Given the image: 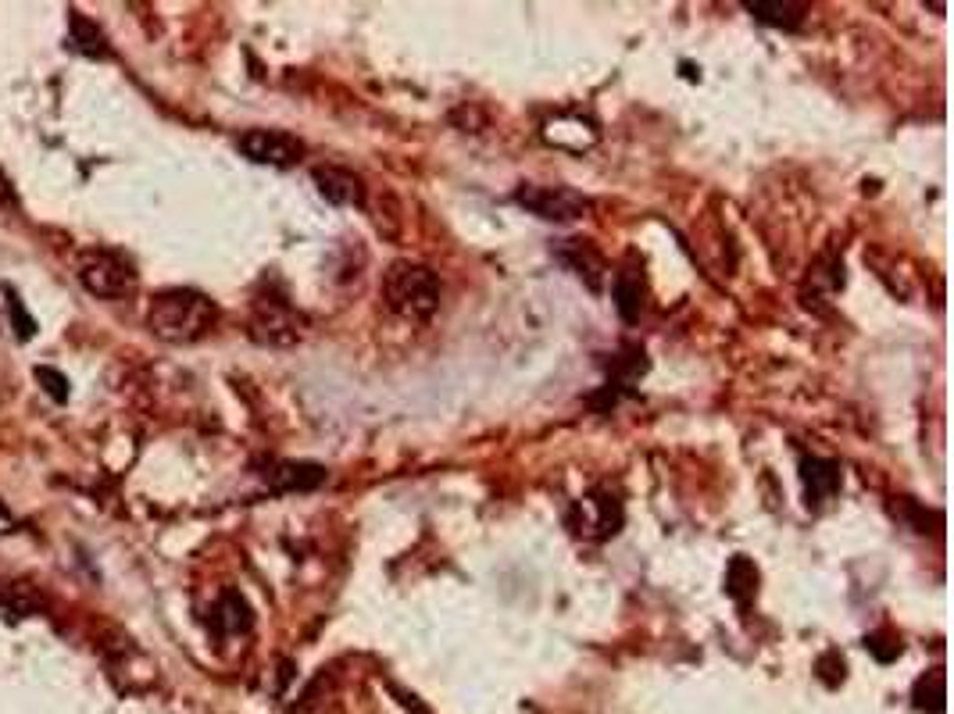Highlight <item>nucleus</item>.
<instances>
[{
	"label": "nucleus",
	"mask_w": 954,
	"mask_h": 714,
	"mask_svg": "<svg viewBox=\"0 0 954 714\" xmlns=\"http://www.w3.org/2000/svg\"><path fill=\"white\" fill-rule=\"evenodd\" d=\"M215 318V304L197 290H161L147 311L151 333L165 343H197L208 336Z\"/></svg>",
	"instance_id": "nucleus-1"
},
{
	"label": "nucleus",
	"mask_w": 954,
	"mask_h": 714,
	"mask_svg": "<svg viewBox=\"0 0 954 714\" xmlns=\"http://www.w3.org/2000/svg\"><path fill=\"white\" fill-rule=\"evenodd\" d=\"M383 297L390 311H397L401 318L426 322L440 308V283H436L433 268L415 265V261H397L383 275Z\"/></svg>",
	"instance_id": "nucleus-2"
},
{
	"label": "nucleus",
	"mask_w": 954,
	"mask_h": 714,
	"mask_svg": "<svg viewBox=\"0 0 954 714\" xmlns=\"http://www.w3.org/2000/svg\"><path fill=\"white\" fill-rule=\"evenodd\" d=\"M79 283L101 300L129 297L136 290V272L122 254L111 250H86L79 258Z\"/></svg>",
	"instance_id": "nucleus-3"
},
{
	"label": "nucleus",
	"mask_w": 954,
	"mask_h": 714,
	"mask_svg": "<svg viewBox=\"0 0 954 714\" xmlns=\"http://www.w3.org/2000/svg\"><path fill=\"white\" fill-rule=\"evenodd\" d=\"M515 204H522L526 211H533L544 222H579L590 211V197H583L572 186H522L515 193Z\"/></svg>",
	"instance_id": "nucleus-4"
},
{
	"label": "nucleus",
	"mask_w": 954,
	"mask_h": 714,
	"mask_svg": "<svg viewBox=\"0 0 954 714\" xmlns=\"http://www.w3.org/2000/svg\"><path fill=\"white\" fill-rule=\"evenodd\" d=\"M243 158L258 161V165H272V168H290L293 161H301L304 143L297 140L293 133H283V129H247V133L236 140Z\"/></svg>",
	"instance_id": "nucleus-5"
},
{
	"label": "nucleus",
	"mask_w": 954,
	"mask_h": 714,
	"mask_svg": "<svg viewBox=\"0 0 954 714\" xmlns=\"http://www.w3.org/2000/svg\"><path fill=\"white\" fill-rule=\"evenodd\" d=\"M251 329L261 343L290 347V343H297L304 336V318L290 304H283V300H258Z\"/></svg>",
	"instance_id": "nucleus-6"
},
{
	"label": "nucleus",
	"mask_w": 954,
	"mask_h": 714,
	"mask_svg": "<svg viewBox=\"0 0 954 714\" xmlns=\"http://www.w3.org/2000/svg\"><path fill=\"white\" fill-rule=\"evenodd\" d=\"M315 186L336 208H365V186H361L358 175L347 172V168H333V165L315 168Z\"/></svg>",
	"instance_id": "nucleus-7"
},
{
	"label": "nucleus",
	"mask_w": 954,
	"mask_h": 714,
	"mask_svg": "<svg viewBox=\"0 0 954 714\" xmlns=\"http://www.w3.org/2000/svg\"><path fill=\"white\" fill-rule=\"evenodd\" d=\"M558 258L565 261V265H569L579 279H586V286H590V290H601L608 265H604L601 250H597L590 240H565L558 247Z\"/></svg>",
	"instance_id": "nucleus-8"
},
{
	"label": "nucleus",
	"mask_w": 954,
	"mask_h": 714,
	"mask_svg": "<svg viewBox=\"0 0 954 714\" xmlns=\"http://www.w3.org/2000/svg\"><path fill=\"white\" fill-rule=\"evenodd\" d=\"M272 472H261L272 490H315L318 482H326V468L311 461H272Z\"/></svg>",
	"instance_id": "nucleus-9"
},
{
	"label": "nucleus",
	"mask_w": 954,
	"mask_h": 714,
	"mask_svg": "<svg viewBox=\"0 0 954 714\" xmlns=\"http://www.w3.org/2000/svg\"><path fill=\"white\" fill-rule=\"evenodd\" d=\"M801 479H804V490H808V504H822V500L837 497L840 465L837 461H826V457H804Z\"/></svg>",
	"instance_id": "nucleus-10"
},
{
	"label": "nucleus",
	"mask_w": 954,
	"mask_h": 714,
	"mask_svg": "<svg viewBox=\"0 0 954 714\" xmlns=\"http://www.w3.org/2000/svg\"><path fill=\"white\" fill-rule=\"evenodd\" d=\"M583 525H579L576 532H583V536H590V540H604V536H615L622 525V504L611 497H586L583 500Z\"/></svg>",
	"instance_id": "nucleus-11"
},
{
	"label": "nucleus",
	"mask_w": 954,
	"mask_h": 714,
	"mask_svg": "<svg viewBox=\"0 0 954 714\" xmlns=\"http://www.w3.org/2000/svg\"><path fill=\"white\" fill-rule=\"evenodd\" d=\"M744 8L758 22L776 25V29H801L808 18V4H794V0H747Z\"/></svg>",
	"instance_id": "nucleus-12"
},
{
	"label": "nucleus",
	"mask_w": 954,
	"mask_h": 714,
	"mask_svg": "<svg viewBox=\"0 0 954 714\" xmlns=\"http://www.w3.org/2000/svg\"><path fill=\"white\" fill-rule=\"evenodd\" d=\"M615 308L626 322H636L644 311V275L640 268H622L615 275Z\"/></svg>",
	"instance_id": "nucleus-13"
},
{
	"label": "nucleus",
	"mask_w": 954,
	"mask_h": 714,
	"mask_svg": "<svg viewBox=\"0 0 954 714\" xmlns=\"http://www.w3.org/2000/svg\"><path fill=\"white\" fill-rule=\"evenodd\" d=\"M72 33H68V40H72V47L76 50H83L86 58H108V47H104V36H101V29L90 22V18H83L79 11H72Z\"/></svg>",
	"instance_id": "nucleus-14"
},
{
	"label": "nucleus",
	"mask_w": 954,
	"mask_h": 714,
	"mask_svg": "<svg viewBox=\"0 0 954 714\" xmlns=\"http://www.w3.org/2000/svg\"><path fill=\"white\" fill-rule=\"evenodd\" d=\"M726 593L737 597L740 604H747V600L758 593V568H754L747 557H733V565H729L726 572Z\"/></svg>",
	"instance_id": "nucleus-15"
},
{
	"label": "nucleus",
	"mask_w": 954,
	"mask_h": 714,
	"mask_svg": "<svg viewBox=\"0 0 954 714\" xmlns=\"http://www.w3.org/2000/svg\"><path fill=\"white\" fill-rule=\"evenodd\" d=\"M912 700L922 711H933V714L944 711V668H929V672L915 682Z\"/></svg>",
	"instance_id": "nucleus-16"
},
{
	"label": "nucleus",
	"mask_w": 954,
	"mask_h": 714,
	"mask_svg": "<svg viewBox=\"0 0 954 714\" xmlns=\"http://www.w3.org/2000/svg\"><path fill=\"white\" fill-rule=\"evenodd\" d=\"M4 293H8V311H11V325H15V336L22 343L33 340L36 336V322L29 318V311L22 308V300H18V293L11 290V286H4Z\"/></svg>",
	"instance_id": "nucleus-17"
},
{
	"label": "nucleus",
	"mask_w": 954,
	"mask_h": 714,
	"mask_svg": "<svg viewBox=\"0 0 954 714\" xmlns=\"http://www.w3.org/2000/svg\"><path fill=\"white\" fill-rule=\"evenodd\" d=\"M36 382H40L43 393H47L51 400H61V404L68 400V379L61 372H54V368H47V365L36 368Z\"/></svg>",
	"instance_id": "nucleus-18"
},
{
	"label": "nucleus",
	"mask_w": 954,
	"mask_h": 714,
	"mask_svg": "<svg viewBox=\"0 0 954 714\" xmlns=\"http://www.w3.org/2000/svg\"><path fill=\"white\" fill-rule=\"evenodd\" d=\"M8 208H15V190H11L8 175L0 172V211H8Z\"/></svg>",
	"instance_id": "nucleus-19"
}]
</instances>
